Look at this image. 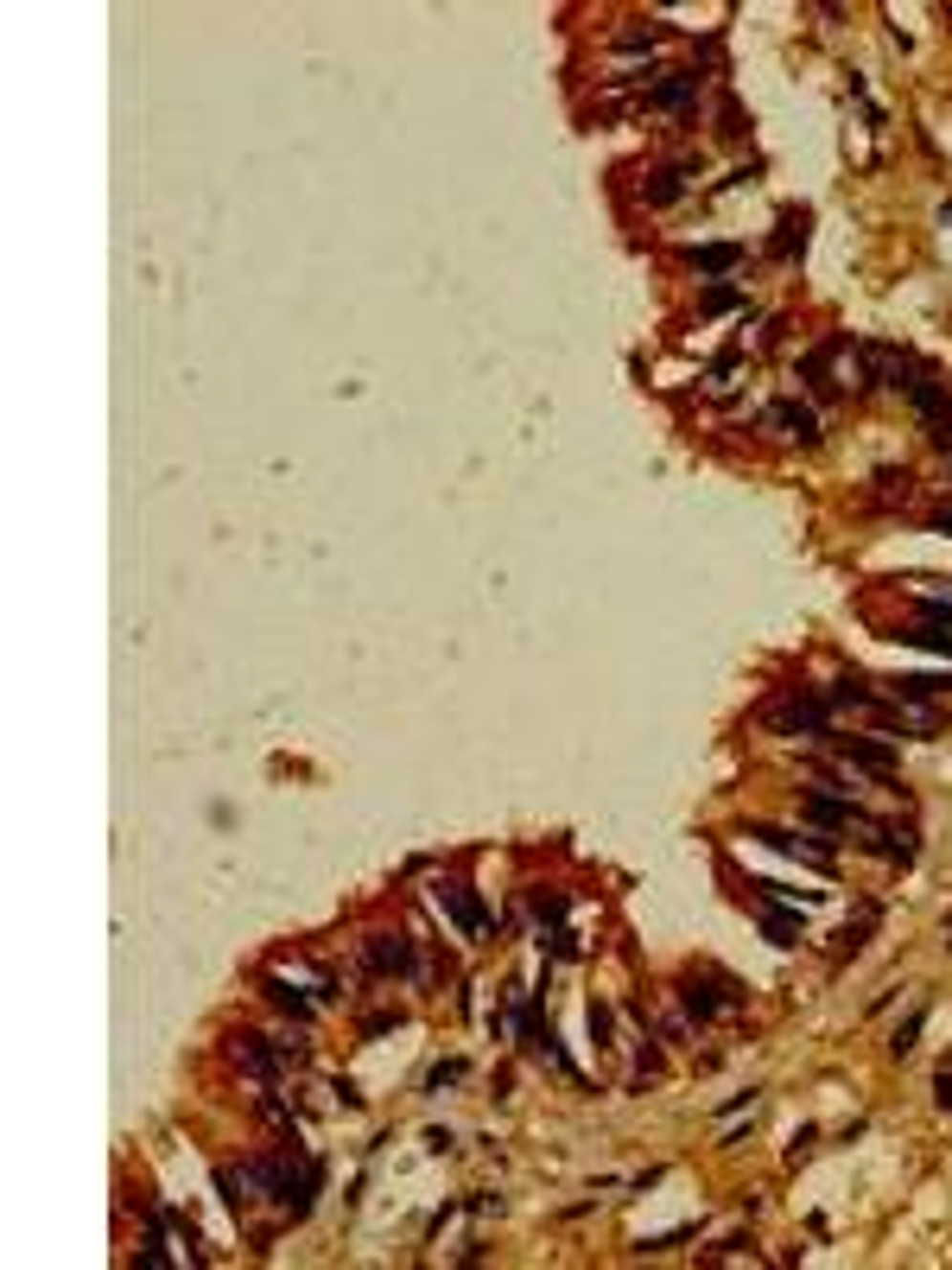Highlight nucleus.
<instances>
[{"mask_svg":"<svg viewBox=\"0 0 952 1270\" xmlns=\"http://www.w3.org/2000/svg\"><path fill=\"white\" fill-rule=\"evenodd\" d=\"M762 724L781 731V737H812V743H819L832 731V699H812V692H800V687H781V692L762 699Z\"/></svg>","mask_w":952,"mask_h":1270,"instance_id":"f257e3e1","label":"nucleus"},{"mask_svg":"<svg viewBox=\"0 0 952 1270\" xmlns=\"http://www.w3.org/2000/svg\"><path fill=\"white\" fill-rule=\"evenodd\" d=\"M229 1061L273 1086L286 1067H305V1041H267V1036H254V1029H235V1036H229Z\"/></svg>","mask_w":952,"mask_h":1270,"instance_id":"f03ea898","label":"nucleus"},{"mask_svg":"<svg viewBox=\"0 0 952 1270\" xmlns=\"http://www.w3.org/2000/svg\"><path fill=\"white\" fill-rule=\"evenodd\" d=\"M680 1004H686L692 1023H711L718 1010H743L749 991H737L730 978H718V972H686V978H680Z\"/></svg>","mask_w":952,"mask_h":1270,"instance_id":"7ed1b4c3","label":"nucleus"},{"mask_svg":"<svg viewBox=\"0 0 952 1270\" xmlns=\"http://www.w3.org/2000/svg\"><path fill=\"white\" fill-rule=\"evenodd\" d=\"M749 839H762L768 851H781V858H800L807 870H826L832 877V865H838V851H832V839H800V832H788V826H749Z\"/></svg>","mask_w":952,"mask_h":1270,"instance_id":"20e7f679","label":"nucleus"},{"mask_svg":"<svg viewBox=\"0 0 952 1270\" xmlns=\"http://www.w3.org/2000/svg\"><path fill=\"white\" fill-rule=\"evenodd\" d=\"M800 813H807L812 826H826V832H845V826H864V832H870V826H876V820H870L851 794H826V788H812L807 800H800Z\"/></svg>","mask_w":952,"mask_h":1270,"instance_id":"39448f33","label":"nucleus"},{"mask_svg":"<svg viewBox=\"0 0 952 1270\" xmlns=\"http://www.w3.org/2000/svg\"><path fill=\"white\" fill-rule=\"evenodd\" d=\"M362 966H369V978H406V972H413V940L375 928V934L362 940Z\"/></svg>","mask_w":952,"mask_h":1270,"instance_id":"423d86ee","label":"nucleus"},{"mask_svg":"<svg viewBox=\"0 0 952 1270\" xmlns=\"http://www.w3.org/2000/svg\"><path fill=\"white\" fill-rule=\"evenodd\" d=\"M832 750V756H845L851 769H870V776H896V743H870V737H838V731H826L819 737Z\"/></svg>","mask_w":952,"mask_h":1270,"instance_id":"0eeeda50","label":"nucleus"},{"mask_svg":"<svg viewBox=\"0 0 952 1270\" xmlns=\"http://www.w3.org/2000/svg\"><path fill=\"white\" fill-rule=\"evenodd\" d=\"M432 896H439V909H444V915H451V921H458L464 934H483V928H489V915H483V902L470 896V883H439Z\"/></svg>","mask_w":952,"mask_h":1270,"instance_id":"6e6552de","label":"nucleus"},{"mask_svg":"<svg viewBox=\"0 0 952 1270\" xmlns=\"http://www.w3.org/2000/svg\"><path fill=\"white\" fill-rule=\"evenodd\" d=\"M699 89H705V77H699V71H673V77H660V83L648 89V102L667 108V115H686V108L699 102Z\"/></svg>","mask_w":952,"mask_h":1270,"instance_id":"1a4fd4ad","label":"nucleus"},{"mask_svg":"<svg viewBox=\"0 0 952 1270\" xmlns=\"http://www.w3.org/2000/svg\"><path fill=\"white\" fill-rule=\"evenodd\" d=\"M768 426H781V432H788V439H800V445L819 439V413H812L807 401H775V406H768Z\"/></svg>","mask_w":952,"mask_h":1270,"instance_id":"9d476101","label":"nucleus"},{"mask_svg":"<svg viewBox=\"0 0 952 1270\" xmlns=\"http://www.w3.org/2000/svg\"><path fill=\"white\" fill-rule=\"evenodd\" d=\"M908 401H915V413H920L927 426H946V420H952V388H946V382H934V375H920L915 388H908Z\"/></svg>","mask_w":952,"mask_h":1270,"instance_id":"9b49d317","label":"nucleus"},{"mask_svg":"<svg viewBox=\"0 0 952 1270\" xmlns=\"http://www.w3.org/2000/svg\"><path fill=\"white\" fill-rule=\"evenodd\" d=\"M261 997H267V1004H273V1010H286L292 1023H312V1017H317V1010H312V997H299V991L286 985V978H273V972H267V978H261Z\"/></svg>","mask_w":952,"mask_h":1270,"instance_id":"f8f14e48","label":"nucleus"},{"mask_svg":"<svg viewBox=\"0 0 952 1270\" xmlns=\"http://www.w3.org/2000/svg\"><path fill=\"white\" fill-rule=\"evenodd\" d=\"M762 934L775 940V947H800V915H793V909H775V902L762 896Z\"/></svg>","mask_w":952,"mask_h":1270,"instance_id":"ddd939ff","label":"nucleus"},{"mask_svg":"<svg viewBox=\"0 0 952 1270\" xmlns=\"http://www.w3.org/2000/svg\"><path fill=\"white\" fill-rule=\"evenodd\" d=\"M743 261L737 242H711V248H686V267H699V274H730V267Z\"/></svg>","mask_w":952,"mask_h":1270,"instance_id":"4468645a","label":"nucleus"},{"mask_svg":"<svg viewBox=\"0 0 952 1270\" xmlns=\"http://www.w3.org/2000/svg\"><path fill=\"white\" fill-rule=\"evenodd\" d=\"M889 642H908V648H927V654H946V661H952V635L940 629V623H915V629H896Z\"/></svg>","mask_w":952,"mask_h":1270,"instance_id":"2eb2a0df","label":"nucleus"},{"mask_svg":"<svg viewBox=\"0 0 952 1270\" xmlns=\"http://www.w3.org/2000/svg\"><path fill=\"white\" fill-rule=\"evenodd\" d=\"M641 197H648V204H673V197H686V165H667V172H654L648 185H641Z\"/></svg>","mask_w":952,"mask_h":1270,"instance_id":"dca6fc26","label":"nucleus"},{"mask_svg":"<svg viewBox=\"0 0 952 1270\" xmlns=\"http://www.w3.org/2000/svg\"><path fill=\"white\" fill-rule=\"evenodd\" d=\"M800 248H807V210H788V216H781V235H775V254L793 261Z\"/></svg>","mask_w":952,"mask_h":1270,"instance_id":"f3484780","label":"nucleus"},{"mask_svg":"<svg viewBox=\"0 0 952 1270\" xmlns=\"http://www.w3.org/2000/svg\"><path fill=\"white\" fill-rule=\"evenodd\" d=\"M565 909H572V896H565V889H533V921H540V928H547V921L559 928Z\"/></svg>","mask_w":952,"mask_h":1270,"instance_id":"a211bd4d","label":"nucleus"},{"mask_svg":"<svg viewBox=\"0 0 952 1270\" xmlns=\"http://www.w3.org/2000/svg\"><path fill=\"white\" fill-rule=\"evenodd\" d=\"M940 687H946V680H934V673H908V680H896V699H908V706H927Z\"/></svg>","mask_w":952,"mask_h":1270,"instance_id":"6ab92c4d","label":"nucleus"},{"mask_svg":"<svg viewBox=\"0 0 952 1270\" xmlns=\"http://www.w3.org/2000/svg\"><path fill=\"white\" fill-rule=\"evenodd\" d=\"M826 699H832V706H864V712H870V706H876V692H870V687H864V680H838V687H832V692H826Z\"/></svg>","mask_w":952,"mask_h":1270,"instance_id":"aec40b11","label":"nucleus"},{"mask_svg":"<svg viewBox=\"0 0 952 1270\" xmlns=\"http://www.w3.org/2000/svg\"><path fill=\"white\" fill-rule=\"evenodd\" d=\"M908 483H915L908 471H876V502H896V495L908 502Z\"/></svg>","mask_w":952,"mask_h":1270,"instance_id":"412c9836","label":"nucleus"},{"mask_svg":"<svg viewBox=\"0 0 952 1270\" xmlns=\"http://www.w3.org/2000/svg\"><path fill=\"white\" fill-rule=\"evenodd\" d=\"M540 947H547L552 959H578V934H572V928H552V934L540 940Z\"/></svg>","mask_w":952,"mask_h":1270,"instance_id":"4be33fe9","label":"nucleus"},{"mask_svg":"<svg viewBox=\"0 0 952 1270\" xmlns=\"http://www.w3.org/2000/svg\"><path fill=\"white\" fill-rule=\"evenodd\" d=\"M718 134L724 141H743V108L730 102V96H724V108H718Z\"/></svg>","mask_w":952,"mask_h":1270,"instance_id":"5701e85b","label":"nucleus"},{"mask_svg":"<svg viewBox=\"0 0 952 1270\" xmlns=\"http://www.w3.org/2000/svg\"><path fill=\"white\" fill-rule=\"evenodd\" d=\"M591 1036H597V1048H610V1036H617V1017H610V1004H591Z\"/></svg>","mask_w":952,"mask_h":1270,"instance_id":"b1692460","label":"nucleus"},{"mask_svg":"<svg viewBox=\"0 0 952 1270\" xmlns=\"http://www.w3.org/2000/svg\"><path fill=\"white\" fill-rule=\"evenodd\" d=\"M458 1080H464V1061H439L425 1086H432V1093H444V1086H458Z\"/></svg>","mask_w":952,"mask_h":1270,"instance_id":"393cba45","label":"nucleus"},{"mask_svg":"<svg viewBox=\"0 0 952 1270\" xmlns=\"http://www.w3.org/2000/svg\"><path fill=\"white\" fill-rule=\"evenodd\" d=\"M920 1023H927V1010H915V1017L896 1029V1041H889V1048H896V1055H908V1048H915V1036H920Z\"/></svg>","mask_w":952,"mask_h":1270,"instance_id":"a878e982","label":"nucleus"},{"mask_svg":"<svg viewBox=\"0 0 952 1270\" xmlns=\"http://www.w3.org/2000/svg\"><path fill=\"white\" fill-rule=\"evenodd\" d=\"M737 305H743V299L730 293V286H711V293H705V312H737Z\"/></svg>","mask_w":952,"mask_h":1270,"instance_id":"bb28decb","label":"nucleus"},{"mask_svg":"<svg viewBox=\"0 0 952 1270\" xmlns=\"http://www.w3.org/2000/svg\"><path fill=\"white\" fill-rule=\"evenodd\" d=\"M920 617H927V623H940V629H946V623H952V598H927V603H920Z\"/></svg>","mask_w":952,"mask_h":1270,"instance_id":"cd10ccee","label":"nucleus"},{"mask_svg":"<svg viewBox=\"0 0 952 1270\" xmlns=\"http://www.w3.org/2000/svg\"><path fill=\"white\" fill-rule=\"evenodd\" d=\"M934 1099H940V1106H946V1111H952V1067H946V1074H940V1080H934Z\"/></svg>","mask_w":952,"mask_h":1270,"instance_id":"c85d7f7f","label":"nucleus"},{"mask_svg":"<svg viewBox=\"0 0 952 1270\" xmlns=\"http://www.w3.org/2000/svg\"><path fill=\"white\" fill-rule=\"evenodd\" d=\"M934 534H946V540H952V509H940V515H934Z\"/></svg>","mask_w":952,"mask_h":1270,"instance_id":"c756f323","label":"nucleus"},{"mask_svg":"<svg viewBox=\"0 0 952 1270\" xmlns=\"http://www.w3.org/2000/svg\"><path fill=\"white\" fill-rule=\"evenodd\" d=\"M946 947H952V934H946Z\"/></svg>","mask_w":952,"mask_h":1270,"instance_id":"7c9ffc66","label":"nucleus"}]
</instances>
